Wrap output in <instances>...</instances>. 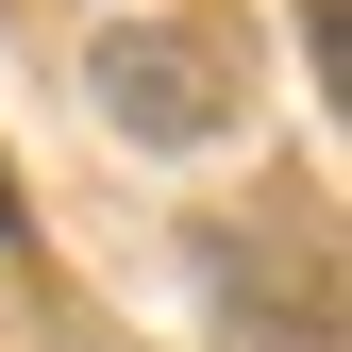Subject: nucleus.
<instances>
[{
    "label": "nucleus",
    "instance_id": "obj_2",
    "mask_svg": "<svg viewBox=\"0 0 352 352\" xmlns=\"http://www.w3.org/2000/svg\"><path fill=\"white\" fill-rule=\"evenodd\" d=\"M302 51H319V67H336V0H302Z\"/></svg>",
    "mask_w": 352,
    "mask_h": 352
},
{
    "label": "nucleus",
    "instance_id": "obj_3",
    "mask_svg": "<svg viewBox=\"0 0 352 352\" xmlns=\"http://www.w3.org/2000/svg\"><path fill=\"white\" fill-rule=\"evenodd\" d=\"M0 235H17V185H0Z\"/></svg>",
    "mask_w": 352,
    "mask_h": 352
},
{
    "label": "nucleus",
    "instance_id": "obj_1",
    "mask_svg": "<svg viewBox=\"0 0 352 352\" xmlns=\"http://www.w3.org/2000/svg\"><path fill=\"white\" fill-rule=\"evenodd\" d=\"M101 101L151 135H201V51H101Z\"/></svg>",
    "mask_w": 352,
    "mask_h": 352
}]
</instances>
